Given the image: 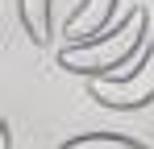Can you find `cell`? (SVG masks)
<instances>
[{"mask_svg":"<svg viewBox=\"0 0 154 149\" xmlns=\"http://www.w3.org/2000/svg\"><path fill=\"white\" fill-rule=\"evenodd\" d=\"M146 33H150V13L142 4H133L121 25L104 29V33L88 37V42H67L58 50V66L71 71V74H83V79H100V74L125 71L146 50Z\"/></svg>","mask_w":154,"mask_h":149,"instance_id":"obj_1","label":"cell"},{"mask_svg":"<svg viewBox=\"0 0 154 149\" xmlns=\"http://www.w3.org/2000/svg\"><path fill=\"white\" fill-rule=\"evenodd\" d=\"M88 95L112 112H137V108L154 104V46L137 54L133 71H112L100 79H88Z\"/></svg>","mask_w":154,"mask_h":149,"instance_id":"obj_2","label":"cell"},{"mask_svg":"<svg viewBox=\"0 0 154 149\" xmlns=\"http://www.w3.org/2000/svg\"><path fill=\"white\" fill-rule=\"evenodd\" d=\"M112 13H117V0H79V8L63 25V37L67 42H88V37H96V33L108 29Z\"/></svg>","mask_w":154,"mask_h":149,"instance_id":"obj_3","label":"cell"},{"mask_svg":"<svg viewBox=\"0 0 154 149\" xmlns=\"http://www.w3.org/2000/svg\"><path fill=\"white\" fill-rule=\"evenodd\" d=\"M17 17L33 46H46L54 37V0H17Z\"/></svg>","mask_w":154,"mask_h":149,"instance_id":"obj_4","label":"cell"},{"mask_svg":"<svg viewBox=\"0 0 154 149\" xmlns=\"http://www.w3.org/2000/svg\"><path fill=\"white\" fill-rule=\"evenodd\" d=\"M58 149H150L133 137H121V133H79L71 141H63Z\"/></svg>","mask_w":154,"mask_h":149,"instance_id":"obj_5","label":"cell"},{"mask_svg":"<svg viewBox=\"0 0 154 149\" xmlns=\"http://www.w3.org/2000/svg\"><path fill=\"white\" fill-rule=\"evenodd\" d=\"M0 149H13V128H8V124H4V145Z\"/></svg>","mask_w":154,"mask_h":149,"instance_id":"obj_6","label":"cell"}]
</instances>
